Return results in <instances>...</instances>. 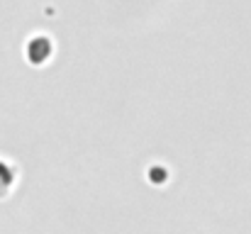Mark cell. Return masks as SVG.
<instances>
[{
	"label": "cell",
	"mask_w": 251,
	"mask_h": 234,
	"mask_svg": "<svg viewBox=\"0 0 251 234\" xmlns=\"http://www.w3.org/2000/svg\"><path fill=\"white\" fill-rule=\"evenodd\" d=\"M51 54V42L47 37H34L29 44H27V56L32 64H44Z\"/></svg>",
	"instance_id": "6da1fadb"
},
{
	"label": "cell",
	"mask_w": 251,
	"mask_h": 234,
	"mask_svg": "<svg viewBox=\"0 0 251 234\" xmlns=\"http://www.w3.org/2000/svg\"><path fill=\"white\" fill-rule=\"evenodd\" d=\"M12 183H15V173H12V168H10L7 163L0 161V195H5V193L10 190Z\"/></svg>",
	"instance_id": "7a4b0ae2"
}]
</instances>
